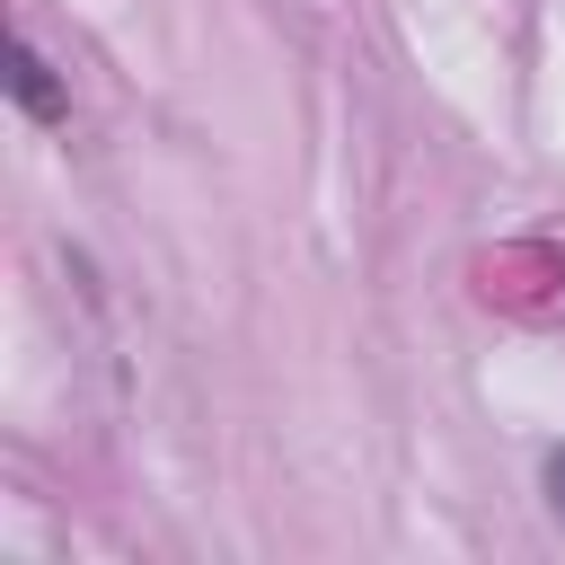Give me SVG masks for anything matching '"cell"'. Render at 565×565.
Instances as JSON below:
<instances>
[{"instance_id":"obj_1","label":"cell","mask_w":565,"mask_h":565,"mask_svg":"<svg viewBox=\"0 0 565 565\" xmlns=\"http://www.w3.org/2000/svg\"><path fill=\"white\" fill-rule=\"evenodd\" d=\"M9 88H18V106H26L35 124H62V88H53V62H44L26 35L9 44Z\"/></svg>"},{"instance_id":"obj_2","label":"cell","mask_w":565,"mask_h":565,"mask_svg":"<svg viewBox=\"0 0 565 565\" xmlns=\"http://www.w3.org/2000/svg\"><path fill=\"white\" fill-rule=\"evenodd\" d=\"M547 494H556V512H565V450L547 459Z\"/></svg>"}]
</instances>
